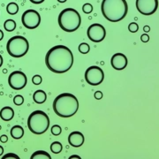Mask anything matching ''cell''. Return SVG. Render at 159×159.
Instances as JSON below:
<instances>
[{
    "label": "cell",
    "instance_id": "cell-1",
    "mask_svg": "<svg viewBox=\"0 0 159 159\" xmlns=\"http://www.w3.org/2000/svg\"><path fill=\"white\" fill-rule=\"evenodd\" d=\"M45 64L48 69L55 74L66 73L74 64L73 52L66 46H54L46 54Z\"/></svg>",
    "mask_w": 159,
    "mask_h": 159
},
{
    "label": "cell",
    "instance_id": "cell-2",
    "mask_svg": "<svg viewBox=\"0 0 159 159\" xmlns=\"http://www.w3.org/2000/svg\"><path fill=\"white\" fill-rule=\"evenodd\" d=\"M79 102L75 96L71 93L58 95L53 101V110L57 116L67 119L78 111Z\"/></svg>",
    "mask_w": 159,
    "mask_h": 159
},
{
    "label": "cell",
    "instance_id": "cell-3",
    "mask_svg": "<svg viewBox=\"0 0 159 159\" xmlns=\"http://www.w3.org/2000/svg\"><path fill=\"white\" fill-rule=\"evenodd\" d=\"M101 11L111 22H119L126 16L128 6L125 0H102Z\"/></svg>",
    "mask_w": 159,
    "mask_h": 159
},
{
    "label": "cell",
    "instance_id": "cell-4",
    "mask_svg": "<svg viewBox=\"0 0 159 159\" xmlns=\"http://www.w3.org/2000/svg\"><path fill=\"white\" fill-rule=\"evenodd\" d=\"M58 25L66 32H74L79 29L81 23L80 15L74 8H66L58 15Z\"/></svg>",
    "mask_w": 159,
    "mask_h": 159
},
{
    "label": "cell",
    "instance_id": "cell-5",
    "mask_svg": "<svg viewBox=\"0 0 159 159\" xmlns=\"http://www.w3.org/2000/svg\"><path fill=\"white\" fill-rule=\"evenodd\" d=\"M28 126L34 134H43L50 126L49 116L43 111H33L28 119Z\"/></svg>",
    "mask_w": 159,
    "mask_h": 159
},
{
    "label": "cell",
    "instance_id": "cell-6",
    "mask_svg": "<svg viewBox=\"0 0 159 159\" xmlns=\"http://www.w3.org/2000/svg\"><path fill=\"white\" fill-rule=\"evenodd\" d=\"M29 49V41L24 36L15 35L8 40L6 50L8 54L13 57H21L25 56Z\"/></svg>",
    "mask_w": 159,
    "mask_h": 159
},
{
    "label": "cell",
    "instance_id": "cell-7",
    "mask_svg": "<svg viewBox=\"0 0 159 159\" xmlns=\"http://www.w3.org/2000/svg\"><path fill=\"white\" fill-rule=\"evenodd\" d=\"M104 80V73L102 68L97 66H92L86 70L85 80L89 85H100Z\"/></svg>",
    "mask_w": 159,
    "mask_h": 159
},
{
    "label": "cell",
    "instance_id": "cell-8",
    "mask_svg": "<svg viewBox=\"0 0 159 159\" xmlns=\"http://www.w3.org/2000/svg\"><path fill=\"white\" fill-rule=\"evenodd\" d=\"M21 22H22L23 26L27 29H36L41 23V15L39 14V12L35 10L29 9L25 12H23Z\"/></svg>",
    "mask_w": 159,
    "mask_h": 159
},
{
    "label": "cell",
    "instance_id": "cell-9",
    "mask_svg": "<svg viewBox=\"0 0 159 159\" xmlns=\"http://www.w3.org/2000/svg\"><path fill=\"white\" fill-rule=\"evenodd\" d=\"M27 82V76L21 71H14L8 77V84L14 90L22 89L26 87Z\"/></svg>",
    "mask_w": 159,
    "mask_h": 159
},
{
    "label": "cell",
    "instance_id": "cell-10",
    "mask_svg": "<svg viewBox=\"0 0 159 159\" xmlns=\"http://www.w3.org/2000/svg\"><path fill=\"white\" fill-rule=\"evenodd\" d=\"M158 7V0H136V8L143 15H152Z\"/></svg>",
    "mask_w": 159,
    "mask_h": 159
},
{
    "label": "cell",
    "instance_id": "cell-11",
    "mask_svg": "<svg viewBox=\"0 0 159 159\" xmlns=\"http://www.w3.org/2000/svg\"><path fill=\"white\" fill-rule=\"evenodd\" d=\"M87 34L90 41L94 42V43H100L105 38L106 31H105L104 27H102L101 24L94 23L89 27Z\"/></svg>",
    "mask_w": 159,
    "mask_h": 159
},
{
    "label": "cell",
    "instance_id": "cell-12",
    "mask_svg": "<svg viewBox=\"0 0 159 159\" xmlns=\"http://www.w3.org/2000/svg\"><path fill=\"white\" fill-rule=\"evenodd\" d=\"M111 64L113 69L120 71L127 66L128 60L123 53H116L111 58Z\"/></svg>",
    "mask_w": 159,
    "mask_h": 159
},
{
    "label": "cell",
    "instance_id": "cell-13",
    "mask_svg": "<svg viewBox=\"0 0 159 159\" xmlns=\"http://www.w3.org/2000/svg\"><path fill=\"white\" fill-rule=\"evenodd\" d=\"M84 141H85L84 135L80 132L75 131V132H73L69 134L68 142L72 147L79 148V147L83 145Z\"/></svg>",
    "mask_w": 159,
    "mask_h": 159
},
{
    "label": "cell",
    "instance_id": "cell-14",
    "mask_svg": "<svg viewBox=\"0 0 159 159\" xmlns=\"http://www.w3.org/2000/svg\"><path fill=\"white\" fill-rule=\"evenodd\" d=\"M14 117V111L11 107L6 106L0 111V118L4 121H10Z\"/></svg>",
    "mask_w": 159,
    "mask_h": 159
},
{
    "label": "cell",
    "instance_id": "cell-15",
    "mask_svg": "<svg viewBox=\"0 0 159 159\" xmlns=\"http://www.w3.org/2000/svg\"><path fill=\"white\" fill-rule=\"evenodd\" d=\"M46 99H47V95L45 92L42 89H38L33 94V100L34 102H36L38 104L43 103L46 101Z\"/></svg>",
    "mask_w": 159,
    "mask_h": 159
},
{
    "label": "cell",
    "instance_id": "cell-16",
    "mask_svg": "<svg viewBox=\"0 0 159 159\" xmlns=\"http://www.w3.org/2000/svg\"><path fill=\"white\" fill-rule=\"evenodd\" d=\"M11 135L14 140L21 139L24 135V129L21 125H14L11 129Z\"/></svg>",
    "mask_w": 159,
    "mask_h": 159
},
{
    "label": "cell",
    "instance_id": "cell-17",
    "mask_svg": "<svg viewBox=\"0 0 159 159\" xmlns=\"http://www.w3.org/2000/svg\"><path fill=\"white\" fill-rule=\"evenodd\" d=\"M31 159H51V157L50 154H48L46 151L43 150H38L35 151L34 153L32 154Z\"/></svg>",
    "mask_w": 159,
    "mask_h": 159
},
{
    "label": "cell",
    "instance_id": "cell-18",
    "mask_svg": "<svg viewBox=\"0 0 159 159\" xmlns=\"http://www.w3.org/2000/svg\"><path fill=\"white\" fill-rule=\"evenodd\" d=\"M6 11L7 12L9 13V14H11V15H14V14H16L18 11H19V6L16 3H14V2H11V3H9L7 6H6Z\"/></svg>",
    "mask_w": 159,
    "mask_h": 159
},
{
    "label": "cell",
    "instance_id": "cell-19",
    "mask_svg": "<svg viewBox=\"0 0 159 159\" xmlns=\"http://www.w3.org/2000/svg\"><path fill=\"white\" fill-rule=\"evenodd\" d=\"M4 28L6 31L11 32L16 29V22L13 20H7L4 23Z\"/></svg>",
    "mask_w": 159,
    "mask_h": 159
},
{
    "label": "cell",
    "instance_id": "cell-20",
    "mask_svg": "<svg viewBox=\"0 0 159 159\" xmlns=\"http://www.w3.org/2000/svg\"><path fill=\"white\" fill-rule=\"evenodd\" d=\"M63 149L62 144L59 142H54L51 143V150L52 153L54 154H59Z\"/></svg>",
    "mask_w": 159,
    "mask_h": 159
},
{
    "label": "cell",
    "instance_id": "cell-21",
    "mask_svg": "<svg viewBox=\"0 0 159 159\" xmlns=\"http://www.w3.org/2000/svg\"><path fill=\"white\" fill-rule=\"evenodd\" d=\"M78 49H79V51L81 54H87L90 51V46L89 45L88 43H82L80 44Z\"/></svg>",
    "mask_w": 159,
    "mask_h": 159
},
{
    "label": "cell",
    "instance_id": "cell-22",
    "mask_svg": "<svg viewBox=\"0 0 159 159\" xmlns=\"http://www.w3.org/2000/svg\"><path fill=\"white\" fill-rule=\"evenodd\" d=\"M51 134H52L53 135L57 136V135H59V134H61V132H62V128L60 127V125H55L51 127Z\"/></svg>",
    "mask_w": 159,
    "mask_h": 159
},
{
    "label": "cell",
    "instance_id": "cell-23",
    "mask_svg": "<svg viewBox=\"0 0 159 159\" xmlns=\"http://www.w3.org/2000/svg\"><path fill=\"white\" fill-rule=\"evenodd\" d=\"M13 102H14L15 105L20 106V105H21L23 102H24V97L21 95H17V96H15L14 98H13Z\"/></svg>",
    "mask_w": 159,
    "mask_h": 159
},
{
    "label": "cell",
    "instance_id": "cell-24",
    "mask_svg": "<svg viewBox=\"0 0 159 159\" xmlns=\"http://www.w3.org/2000/svg\"><path fill=\"white\" fill-rule=\"evenodd\" d=\"M82 11L84 13H90L93 11V6L89 3H86L82 6Z\"/></svg>",
    "mask_w": 159,
    "mask_h": 159
},
{
    "label": "cell",
    "instance_id": "cell-25",
    "mask_svg": "<svg viewBox=\"0 0 159 159\" xmlns=\"http://www.w3.org/2000/svg\"><path fill=\"white\" fill-rule=\"evenodd\" d=\"M128 30L130 31L131 33H136L137 31L139 30V26H138V24L135 22L130 23L129 26H128Z\"/></svg>",
    "mask_w": 159,
    "mask_h": 159
},
{
    "label": "cell",
    "instance_id": "cell-26",
    "mask_svg": "<svg viewBox=\"0 0 159 159\" xmlns=\"http://www.w3.org/2000/svg\"><path fill=\"white\" fill-rule=\"evenodd\" d=\"M42 81H43V78L40 75H34V77L32 78V82L34 83V85H39V84L42 83Z\"/></svg>",
    "mask_w": 159,
    "mask_h": 159
},
{
    "label": "cell",
    "instance_id": "cell-27",
    "mask_svg": "<svg viewBox=\"0 0 159 159\" xmlns=\"http://www.w3.org/2000/svg\"><path fill=\"white\" fill-rule=\"evenodd\" d=\"M3 158H16V159H20V157L17 156L16 154H13V153H9V154H6L5 156H3Z\"/></svg>",
    "mask_w": 159,
    "mask_h": 159
},
{
    "label": "cell",
    "instance_id": "cell-28",
    "mask_svg": "<svg viewBox=\"0 0 159 159\" xmlns=\"http://www.w3.org/2000/svg\"><path fill=\"white\" fill-rule=\"evenodd\" d=\"M94 97H95V98L97 99V100H100V99H102V93L101 91H96L95 94H94Z\"/></svg>",
    "mask_w": 159,
    "mask_h": 159
},
{
    "label": "cell",
    "instance_id": "cell-29",
    "mask_svg": "<svg viewBox=\"0 0 159 159\" xmlns=\"http://www.w3.org/2000/svg\"><path fill=\"white\" fill-rule=\"evenodd\" d=\"M141 40H142V42H143V43H147V42H148V40H149V36H148V34H142V36H141Z\"/></svg>",
    "mask_w": 159,
    "mask_h": 159
},
{
    "label": "cell",
    "instance_id": "cell-30",
    "mask_svg": "<svg viewBox=\"0 0 159 159\" xmlns=\"http://www.w3.org/2000/svg\"><path fill=\"white\" fill-rule=\"evenodd\" d=\"M31 3H33L34 5H40L42 4L43 2H44V0H29Z\"/></svg>",
    "mask_w": 159,
    "mask_h": 159
},
{
    "label": "cell",
    "instance_id": "cell-31",
    "mask_svg": "<svg viewBox=\"0 0 159 159\" xmlns=\"http://www.w3.org/2000/svg\"><path fill=\"white\" fill-rule=\"evenodd\" d=\"M7 140H8V138H7V136L5 135V134L0 137V141H1L2 142H7Z\"/></svg>",
    "mask_w": 159,
    "mask_h": 159
},
{
    "label": "cell",
    "instance_id": "cell-32",
    "mask_svg": "<svg viewBox=\"0 0 159 159\" xmlns=\"http://www.w3.org/2000/svg\"><path fill=\"white\" fill-rule=\"evenodd\" d=\"M149 30H150V28H149L148 26H145V27L143 28V31H144L145 33H148V32H149Z\"/></svg>",
    "mask_w": 159,
    "mask_h": 159
},
{
    "label": "cell",
    "instance_id": "cell-33",
    "mask_svg": "<svg viewBox=\"0 0 159 159\" xmlns=\"http://www.w3.org/2000/svg\"><path fill=\"white\" fill-rule=\"evenodd\" d=\"M3 38H4V33H3V31L0 29V41L3 39Z\"/></svg>",
    "mask_w": 159,
    "mask_h": 159
},
{
    "label": "cell",
    "instance_id": "cell-34",
    "mask_svg": "<svg viewBox=\"0 0 159 159\" xmlns=\"http://www.w3.org/2000/svg\"><path fill=\"white\" fill-rule=\"evenodd\" d=\"M3 153H4V148L0 145V156H2Z\"/></svg>",
    "mask_w": 159,
    "mask_h": 159
},
{
    "label": "cell",
    "instance_id": "cell-35",
    "mask_svg": "<svg viewBox=\"0 0 159 159\" xmlns=\"http://www.w3.org/2000/svg\"><path fill=\"white\" fill-rule=\"evenodd\" d=\"M2 65H3V57L0 55V67L2 66Z\"/></svg>",
    "mask_w": 159,
    "mask_h": 159
},
{
    "label": "cell",
    "instance_id": "cell-36",
    "mask_svg": "<svg viewBox=\"0 0 159 159\" xmlns=\"http://www.w3.org/2000/svg\"><path fill=\"white\" fill-rule=\"evenodd\" d=\"M69 158H70V159H71V158H80V157L79 156H71V157H70Z\"/></svg>",
    "mask_w": 159,
    "mask_h": 159
},
{
    "label": "cell",
    "instance_id": "cell-37",
    "mask_svg": "<svg viewBox=\"0 0 159 159\" xmlns=\"http://www.w3.org/2000/svg\"><path fill=\"white\" fill-rule=\"evenodd\" d=\"M59 3H65V2H66V0H57Z\"/></svg>",
    "mask_w": 159,
    "mask_h": 159
}]
</instances>
